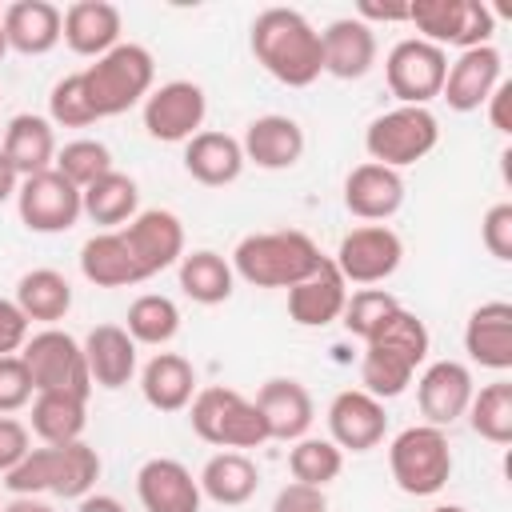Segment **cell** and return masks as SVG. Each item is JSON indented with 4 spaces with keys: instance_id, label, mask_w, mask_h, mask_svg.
Here are the masks:
<instances>
[{
    "instance_id": "cell-1",
    "label": "cell",
    "mask_w": 512,
    "mask_h": 512,
    "mask_svg": "<svg viewBox=\"0 0 512 512\" xmlns=\"http://www.w3.org/2000/svg\"><path fill=\"white\" fill-rule=\"evenodd\" d=\"M248 48L256 64L284 88H308L324 72L320 32L296 8H264L248 28Z\"/></svg>"
},
{
    "instance_id": "cell-2",
    "label": "cell",
    "mask_w": 512,
    "mask_h": 512,
    "mask_svg": "<svg viewBox=\"0 0 512 512\" xmlns=\"http://www.w3.org/2000/svg\"><path fill=\"white\" fill-rule=\"evenodd\" d=\"M428 324L400 308L372 340H364V356H360V388L376 400H392L400 396L416 368L428 360Z\"/></svg>"
},
{
    "instance_id": "cell-3",
    "label": "cell",
    "mask_w": 512,
    "mask_h": 512,
    "mask_svg": "<svg viewBox=\"0 0 512 512\" xmlns=\"http://www.w3.org/2000/svg\"><path fill=\"white\" fill-rule=\"evenodd\" d=\"M232 272L252 288H292L324 264V252L308 232L276 228L252 232L232 248Z\"/></svg>"
},
{
    "instance_id": "cell-4",
    "label": "cell",
    "mask_w": 512,
    "mask_h": 512,
    "mask_svg": "<svg viewBox=\"0 0 512 512\" xmlns=\"http://www.w3.org/2000/svg\"><path fill=\"white\" fill-rule=\"evenodd\" d=\"M100 480V452L84 440L72 444H40L32 448L12 472H4V488L12 496H64L84 500Z\"/></svg>"
},
{
    "instance_id": "cell-5",
    "label": "cell",
    "mask_w": 512,
    "mask_h": 512,
    "mask_svg": "<svg viewBox=\"0 0 512 512\" xmlns=\"http://www.w3.org/2000/svg\"><path fill=\"white\" fill-rule=\"evenodd\" d=\"M152 80H156V60L144 44H116L112 52L96 56L84 72H80V88L88 96V108L96 112V120L104 116H120L136 104L148 100L152 92Z\"/></svg>"
},
{
    "instance_id": "cell-6",
    "label": "cell",
    "mask_w": 512,
    "mask_h": 512,
    "mask_svg": "<svg viewBox=\"0 0 512 512\" xmlns=\"http://www.w3.org/2000/svg\"><path fill=\"white\" fill-rule=\"evenodd\" d=\"M188 420H192V432L220 452H244V448L268 444V424L260 408L244 392L224 384L200 388L188 404Z\"/></svg>"
},
{
    "instance_id": "cell-7",
    "label": "cell",
    "mask_w": 512,
    "mask_h": 512,
    "mask_svg": "<svg viewBox=\"0 0 512 512\" xmlns=\"http://www.w3.org/2000/svg\"><path fill=\"white\" fill-rule=\"evenodd\" d=\"M388 468L404 496H436L452 480V444L436 424H412L392 436Z\"/></svg>"
},
{
    "instance_id": "cell-8",
    "label": "cell",
    "mask_w": 512,
    "mask_h": 512,
    "mask_svg": "<svg viewBox=\"0 0 512 512\" xmlns=\"http://www.w3.org/2000/svg\"><path fill=\"white\" fill-rule=\"evenodd\" d=\"M436 144H440V120L428 108H412V104H396L364 128L368 160L384 164V168H396V172L424 160Z\"/></svg>"
},
{
    "instance_id": "cell-9",
    "label": "cell",
    "mask_w": 512,
    "mask_h": 512,
    "mask_svg": "<svg viewBox=\"0 0 512 512\" xmlns=\"http://www.w3.org/2000/svg\"><path fill=\"white\" fill-rule=\"evenodd\" d=\"M408 24L416 28L420 40L436 48H480L492 44L496 32V12L484 0H412L408 4Z\"/></svg>"
},
{
    "instance_id": "cell-10",
    "label": "cell",
    "mask_w": 512,
    "mask_h": 512,
    "mask_svg": "<svg viewBox=\"0 0 512 512\" xmlns=\"http://www.w3.org/2000/svg\"><path fill=\"white\" fill-rule=\"evenodd\" d=\"M20 360L32 376L36 392H76L92 396V376L84 364V348L64 328H40L20 348Z\"/></svg>"
},
{
    "instance_id": "cell-11",
    "label": "cell",
    "mask_w": 512,
    "mask_h": 512,
    "mask_svg": "<svg viewBox=\"0 0 512 512\" xmlns=\"http://www.w3.org/2000/svg\"><path fill=\"white\" fill-rule=\"evenodd\" d=\"M444 76H448V52L420 40V36L396 40L384 56V80H388V92L400 104L428 108V100L440 96Z\"/></svg>"
},
{
    "instance_id": "cell-12",
    "label": "cell",
    "mask_w": 512,
    "mask_h": 512,
    "mask_svg": "<svg viewBox=\"0 0 512 512\" xmlns=\"http://www.w3.org/2000/svg\"><path fill=\"white\" fill-rule=\"evenodd\" d=\"M16 212H20V224L28 232H40V236L68 232L84 216L80 188L72 180H64L56 168L24 176L20 188H16Z\"/></svg>"
},
{
    "instance_id": "cell-13",
    "label": "cell",
    "mask_w": 512,
    "mask_h": 512,
    "mask_svg": "<svg viewBox=\"0 0 512 512\" xmlns=\"http://www.w3.org/2000/svg\"><path fill=\"white\" fill-rule=\"evenodd\" d=\"M140 112H144V132L152 140H160V144H188L200 132L204 116H208V96L192 80H168V84L148 92Z\"/></svg>"
},
{
    "instance_id": "cell-14",
    "label": "cell",
    "mask_w": 512,
    "mask_h": 512,
    "mask_svg": "<svg viewBox=\"0 0 512 512\" xmlns=\"http://www.w3.org/2000/svg\"><path fill=\"white\" fill-rule=\"evenodd\" d=\"M400 260H404V244H400V236L388 224H360V228H352L340 240L336 256H332V264L344 276V284H360V288L384 284L400 268Z\"/></svg>"
},
{
    "instance_id": "cell-15",
    "label": "cell",
    "mask_w": 512,
    "mask_h": 512,
    "mask_svg": "<svg viewBox=\"0 0 512 512\" xmlns=\"http://www.w3.org/2000/svg\"><path fill=\"white\" fill-rule=\"evenodd\" d=\"M116 232H120L140 280H152L156 272L180 264V256H184V224L168 208H144Z\"/></svg>"
},
{
    "instance_id": "cell-16",
    "label": "cell",
    "mask_w": 512,
    "mask_h": 512,
    "mask_svg": "<svg viewBox=\"0 0 512 512\" xmlns=\"http://www.w3.org/2000/svg\"><path fill=\"white\" fill-rule=\"evenodd\" d=\"M388 432L384 400L368 396L364 388H344L328 404V440L340 452H372Z\"/></svg>"
},
{
    "instance_id": "cell-17",
    "label": "cell",
    "mask_w": 512,
    "mask_h": 512,
    "mask_svg": "<svg viewBox=\"0 0 512 512\" xmlns=\"http://www.w3.org/2000/svg\"><path fill=\"white\" fill-rule=\"evenodd\" d=\"M500 80H504V56H500V48L496 44H480V48L460 52L448 64V76H444L440 96L448 100L452 112H476V108H484V100L496 92Z\"/></svg>"
},
{
    "instance_id": "cell-18",
    "label": "cell",
    "mask_w": 512,
    "mask_h": 512,
    "mask_svg": "<svg viewBox=\"0 0 512 512\" xmlns=\"http://www.w3.org/2000/svg\"><path fill=\"white\" fill-rule=\"evenodd\" d=\"M472 392H476L472 372L460 360H432L416 380V404H420L424 420L436 428L456 424L468 412Z\"/></svg>"
},
{
    "instance_id": "cell-19",
    "label": "cell",
    "mask_w": 512,
    "mask_h": 512,
    "mask_svg": "<svg viewBox=\"0 0 512 512\" xmlns=\"http://www.w3.org/2000/svg\"><path fill=\"white\" fill-rule=\"evenodd\" d=\"M136 496H140L144 512H200V504H204L196 476L172 456H152L140 464Z\"/></svg>"
},
{
    "instance_id": "cell-20",
    "label": "cell",
    "mask_w": 512,
    "mask_h": 512,
    "mask_svg": "<svg viewBox=\"0 0 512 512\" xmlns=\"http://www.w3.org/2000/svg\"><path fill=\"white\" fill-rule=\"evenodd\" d=\"M268 424V440H284L296 444L300 436H308L312 420H316V404L308 396V388L292 376H272L260 384L256 400H252Z\"/></svg>"
},
{
    "instance_id": "cell-21",
    "label": "cell",
    "mask_w": 512,
    "mask_h": 512,
    "mask_svg": "<svg viewBox=\"0 0 512 512\" xmlns=\"http://www.w3.org/2000/svg\"><path fill=\"white\" fill-rule=\"evenodd\" d=\"M320 52H324V72L336 80H364L376 64V28L356 20V16H340L320 32Z\"/></svg>"
},
{
    "instance_id": "cell-22",
    "label": "cell",
    "mask_w": 512,
    "mask_h": 512,
    "mask_svg": "<svg viewBox=\"0 0 512 512\" xmlns=\"http://www.w3.org/2000/svg\"><path fill=\"white\" fill-rule=\"evenodd\" d=\"M404 204V176L396 168H384V164H356L344 180V208L356 216V220H368V224H384L400 212Z\"/></svg>"
},
{
    "instance_id": "cell-23",
    "label": "cell",
    "mask_w": 512,
    "mask_h": 512,
    "mask_svg": "<svg viewBox=\"0 0 512 512\" xmlns=\"http://www.w3.org/2000/svg\"><path fill=\"white\" fill-rule=\"evenodd\" d=\"M240 152L244 164H256L264 172H284L304 156V128L280 112L256 116L240 136Z\"/></svg>"
},
{
    "instance_id": "cell-24",
    "label": "cell",
    "mask_w": 512,
    "mask_h": 512,
    "mask_svg": "<svg viewBox=\"0 0 512 512\" xmlns=\"http://www.w3.org/2000/svg\"><path fill=\"white\" fill-rule=\"evenodd\" d=\"M344 300H348V284L336 272L332 256H324V264L312 276H304L300 284L288 288V316L300 328H328L340 320Z\"/></svg>"
},
{
    "instance_id": "cell-25",
    "label": "cell",
    "mask_w": 512,
    "mask_h": 512,
    "mask_svg": "<svg viewBox=\"0 0 512 512\" xmlns=\"http://www.w3.org/2000/svg\"><path fill=\"white\" fill-rule=\"evenodd\" d=\"M464 352L472 364L488 372H508L512 368V304L508 300H488L472 308L464 324Z\"/></svg>"
},
{
    "instance_id": "cell-26",
    "label": "cell",
    "mask_w": 512,
    "mask_h": 512,
    "mask_svg": "<svg viewBox=\"0 0 512 512\" xmlns=\"http://www.w3.org/2000/svg\"><path fill=\"white\" fill-rule=\"evenodd\" d=\"M0 24L8 36V52L20 56H44L64 36V12L48 0H16L0 12Z\"/></svg>"
},
{
    "instance_id": "cell-27",
    "label": "cell",
    "mask_w": 512,
    "mask_h": 512,
    "mask_svg": "<svg viewBox=\"0 0 512 512\" xmlns=\"http://www.w3.org/2000/svg\"><path fill=\"white\" fill-rule=\"evenodd\" d=\"M120 32H124V16L116 4L108 0H76L64 8V44L76 52V56H104L120 44Z\"/></svg>"
},
{
    "instance_id": "cell-28",
    "label": "cell",
    "mask_w": 512,
    "mask_h": 512,
    "mask_svg": "<svg viewBox=\"0 0 512 512\" xmlns=\"http://www.w3.org/2000/svg\"><path fill=\"white\" fill-rule=\"evenodd\" d=\"M80 348H84L92 388L116 392L136 376V340L124 332V324H96Z\"/></svg>"
},
{
    "instance_id": "cell-29",
    "label": "cell",
    "mask_w": 512,
    "mask_h": 512,
    "mask_svg": "<svg viewBox=\"0 0 512 512\" xmlns=\"http://www.w3.org/2000/svg\"><path fill=\"white\" fill-rule=\"evenodd\" d=\"M4 160L16 168V176H36V172H48L56 164V132H52V120L48 116H36V112H20L8 120L4 128V144H0Z\"/></svg>"
},
{
    "instance_id": "cell-30",
    "label": "cell",
    "mask_w": 512,
    "mask_h": 512,
    "mask_svg": "<svg viewBox=\"0 0 512 512\" xmlns=\"http://www.w3.org/2000/svg\"><path fill=\"white\" fill-rule=\"evenodd\" d=\"M140 392H144V404L156 412H184L200 392L192 360H184L180 352H156L140 368Z\"/></svg>"
},
{
    "instance_id": "cell-31",
    "label": "cell",
    "mask_w": 512,
    "mask_h": 512,
    "mask_svg": "<svg viewBox=\"0 0 512 512\" xmlns=\"http://www.w3.org/2000/svg\"><path fill=\"white\" fill-rule=\"evenodd\" d=\"M184 172L204 188H224V184L240 180V172H244L240 140L228 132H196L184 144Z\"/></svg>"
},
{
    "instance_id": "cell-32",
    "label": "cell",
    "mask_w": 512,
    "mask_h": 512,
    "mask_svg": "<svg viewBox=\"0 0 512 512\" xmlns=\"http://www.w3.org/2000/svg\"><path fill=\"white\" fill-rule=\"evenodd\" d=\"M196 484H200V496H208L212 504H220V508H240V504H248V500L256 496V488H260V468H256V460L244 456V452H216V456H208V464L200 468Z\"/></svg>"
},
{
    "instance_id": "cell-33",
    "label": "cell",
    "mask_w": 512,
    "mask_h": 512,
    "mask_svg": "<svg viewBox=\"0 0 512 512\" xmlns=\"http://www.w3.org/2000/svg\"><path fill=\"white\" fill-rule=\"evenodd\" d=\"M176 276H180V292L192 300V304H204V308H216L232 296L236 288V272L232 264L212 252V248H196V252H184L180 264H176Z\"/></svg>"
},
{
    "instance_id": "cell-34",
    "label": "cell",
    "mask_w": 512,
    "mask_h": 512,
    "mask_svg": "<svg viewBox=\"0 0 512 512\" xmlns=\"http://www.w3.org/2000/svg\"><path fill=\"white\" fill-rule=\"evenodd\" d=\"M80 208H84V216L92 224H100L104 232H116L140 212V188H136L132 176L112 168L108 176H100L96 184H88L80 192Z\"/></svg>"
},
{
    "instance_id": "cell-35",
    "label": "cell",
    "mask_w": 512,
    "mask_h": 512,
    "mask_svg": "<svg viewBox=\"0 0 512 512\" xmlns=\"http://www.w3.org/2000/svg\"><path fill=\"white\" fill-rule=\"evenodd\" d=\"M16 308L28 320H36V324L56 328V320H64L68 308H72V284H68V276L56 272V268H32V272H24L16 280Z\"/></svg>"
},
{
    "instance_id": "cell-36",
    "label": "cell",
    "mask_w": 512,
    "mask_h": 512,
    "mask_svg": "<svg viewBox=\"0 0 512 512\" xmlns=\"http://www.w3.org/2000/svg\"><path fill=\"white\" fill-rule=\"evenodd\" d=\"M88 396L76 392H36L32 400V432L40 444H72L84 436Z\"/></svg>"
},
{
    "instance_id": "cell-37",
    "label": "cell",
    "mask_w": 512,
    "mask_h": 512,
    "mask_svg": "<svg viewBox=\"0 0 512 512\" xmlns=\"http://www.w3.org/2000/svg\"><path fill=\"white\" fill-rule=\"evenodd\" d=\"M80 272L96 288H132L140 284V272L120 240V232H96L80 248Z\"/></svg>"
},
{
    "instance_id": "cell-38",
    "label": "cell",
    "mask_w": 512,
    "mask_h": 512,
    "mask_svg": "<svg viewBox=\"0 0 512 512\" xmlns=\"http://www.w3.org/2000/svg\"><path fill=\"white\" fill-rule=\"evenodd\" d=\"M124 332L136 340V344H152V348H164L176 332H180V308L172 296H160V292H144L128 304V316H124Z\"/></svg>"
},
{
    "instance_id": "cell-39",
    "label": "cell",
    "mask_w": 512,
    "mask_h": 512,
    "mask_svg": "<svg viewBox=\"0 0 512 512\" xmlns=\"http://www.w3.org/2000/svg\"><path fill=\"white\" fill-rule=\"evenodd\" d=\"M468 424L488 444H512V380H492L480 392H472Z\"/></svg>"
},
{
    "instance_id": "cell-40",
    "label": "cell",
    "mask_w": 512,
    "mask_h": 512,
    "mask_svg": "<svg viewBox=\"0 0 512 512\" xmlns=\"http://www.w3.org/2000/svg\"><path fill=\"white\" fill-rule=\"evenodd\" d=\"M344 468V452L324 440V436H300L288 452V472L292 480L300 484H312V488H328Z\"/></svg>"
},
{
    "instance_id": "cell-41",
    "label": "cell",
    "mask_w": 512,
    "mask_h": 512,
    "mask_svg": "<svg viewBox=\"0 0 512 512\" xmlns=\"http://www.w3.org/2000/svg\"><path fill=\"white\" fill-rule=\"evenodd\" d=\"M396 312H400V300L388 288H360V292H348L344 312H340V324L356 340H372Z\"/></svg>"
},
{
    "instance_id": "cell-42",
    "label": "cell",
    "mask_w": 512,
    "mask_h": 512,
    "mask_svg": "<svg viewBox=\"0 0 512 512\" xmlns=\"http://www.w3.org/2000/svg\"><path fill=\"white\" fill-rule=\"evenodd\" d=\"M64 180H72L80 192L88 184H96L100 176L112 172V152L104 140H92V136H80V140H68L64 148H56V164H52Z\"/></svg>"
},
{
    "instance_id": "cell-43",
    "label": "cell",
    "mask_w": 512,
    "mask_h": 512,
    "mask_svg": "<svg viewBox=\"0 0 512 512\" xmlns=\"http://www.w3.org/2000/svg\"><path fill=\"white\" fill-rule=\"evenodd\" d=\"M48 120H52V128H88V124H96V112L88 108V96L80 88V72L52 84Z\"/></svg>"
},
{
    "instance_id": "cell-44",
    "label": "cell",
    "mask_w": 512,
    "mask_h": 512,
    "mask_svg": "<svg viewBox=\"0 0 512 512\" xmlns=\"http://www.w3.org/2000/svg\"><path fill=\"white\" fill-rule=\"evenodd\" d=\"M36 388H32V376L24 368L20 356H0V416L8 412H20L24 404H32Z\"/></svg>"
},
{
    "instance_id": "cell-45",
    "label": "cell",
    "mask_w": 512,
    "mask_h": 512,
    "mask_svg": "<svg viewBox=\"0 0 512 512\" xmlns=\"http://www.w3.org/2000/svg\"><path fill=\"white\" fill-rule=\"evenodd\" d=\"M480 240L496 260H512V204L500 200L480 220Z\"/></svg>"
},
{
    "instance_id": "cell-46",
    "label": "cell",
    "mask_w": 512,
    "mask_h": 512,
    "mask_svg": "<svg viewBox=\"0 0 512 512\" xmlns=\"http://www.w3.org/2000/svg\"><path fill=\"white\" fill-rule=\"evenodd\" d=\"M28 336H32V320L16 308V300L0 296V356H20Z\"/></svg>"
},
{
    "instance_id": "cell-47",
    "label": "cell",
    "mask_w": 512,
    "mask_h": 512,
    "mask_svg": "<svg viewBox=\"0 0 512 512\" xmlns=\"http://www.w3.org/2000/svg\"><path fill=\"white\" fill-rule=\"evenodd\" d=\"M272 512H328V496H324V488L288 480V484L276 492Z\"/></svg>"
},
{
    "instance_id": "cell-48",
    "label": "cell",
    "mask_w": 512,
    "mask_h": 512,
    "mask_svg": "<svg viewBox=\"0 0 512 512\" xmlns=\"http://www.w3.org/2000/svg\"><path fill=\"white\" fill-rule=\"evenodd\" d=\"M32 452V432L16 416H0V472H12Z\"/></svg>"
},
{
    "instance_id": "cell-49",
    "label": "cell",
    "mask_w": 512,
    "mask_h": 512,
    "mask_svg": "<svg viewBox=\"0 0 512 512\" xmlns=\"http://www.w3.org/2000/svg\"><path fill=\"white\" fill-rule=\"evenodd\" d=\"M484 108H488V124H492L500 136H508V132H512V80H500L496 92L484 100Z\"/></svg>"
},
{
    "instance_id": "cell-50",
    "label": "cell",
    "mask_w": 512,
    "mask_h": 512,
    "mask_svg": "<svg viewBox=\"0 0 512 512\" xmlns=\"http://www.w3.org/2000/svg\"><path fill=\"white\" fill-rule=\"evenodd\" d=\"M356 20H364V24H372V20L396 24V20H408V4H372V0H364L356 8Z\"/></svg>"
},
{
    "instance_id": "cell-51",
    "label": "cell",
    "mask_w": 512,
    "mask_h": 512,
    "mask_svg": "<svg viewBox=\"0 0 512 512\" xmlns=\"http://www.w3.org/2000/svg\"><path fill=\"white\" fill-rule=\"evenodd\" d=\"M76 512H124V504H120L116 496H104V492H88V496L76 504Z\"/></svg>"
},
{
    "instance_id": "cell-52",
    "label": "cell",
    "mask_w": 512,
    "mask_h": 512,
    "mask_svg": "<svg viewBox=\"0 0 512 512\" xmlns=\"http://www.w3.org/2000/svg\"><path fill=\"white\" fill-rule=\"evenodd\" d=\"M16 188H20V176H16V168H12V164L4 160V152H0V204L12 200Z\"/></svg>"
},
{
    "instance_id": "cell-53",
    "label": "cell",
    "mask_w": 512,
    "mask_h": 512,
    "mask_svg": "<svg viewBox=\"0 0 512 512\" xmlns=\"http://www.w3.org/2000/svg\"><path fill=\"white\" fill-rule=\"evenodd\" d=\"M0 512H52L44 500H36V496H16L8 508H0Z\"/></svg>"
},
{
    "instance_id": "cell-54",
    "label": "cell",
    "mask_w": 512,
    "mask_h": 512,
    "mask_svg": "<svg viewBox=\"0 0 512 512\" xmlns=\"http://www.w3.org/2000/svg\"><path fill=\"white\" fill-rule=\"evenodd\" d=\"M428 512H468V508H460V504H436V508H428Z\"/></svg>"
},
{
    "instance_id": "cell-55",
    "label": "cell",
    "mask_w": 512,
    "mask_h": 512,
    "mask_svg": "<svg viewBox=\"0 0 512 512\" xmlns=\"http://www.w3.org/2000/svg\"><path fill=\"white\" fill-rule=\"evenodd\" d=\"M0 12H4V8H0ZM4 56H8V36H4V24H0V60H4Z\"/></svg>"
}]
</instances>
